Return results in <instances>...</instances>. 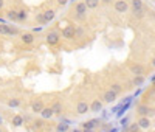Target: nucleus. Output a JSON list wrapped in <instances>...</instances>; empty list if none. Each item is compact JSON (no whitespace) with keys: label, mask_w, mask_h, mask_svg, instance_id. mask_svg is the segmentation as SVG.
<instances>
[{"label":"nucleus","mask_w":155,"mask_h":132,"mask_svg":"<svg viewBox=\"0 0 155 132\" xmlns=\"http://www.w3.org/2000/svg\"><path fill=\"white\" fill-rule=\"evenodd\" d=\"M59 41H61V34H59L58 31H50V33L47 34V44H48L50 47L58 45Z\"/></svg>","instance_id":"1"},{"label":"nucleus","mask_w":155,"mask_h":132,"mask_svg":"<svg viewBox=\"0 0 155 132\" xmlns=\"http://www.w3.org/2000/svg\"><path fill=\"white\" fill-rule=\"evenodd\" d=\"M61 37L67 39V41H71V39H74V26H73V25H67L65 28L62 30Z\"/></svg>","instance_id":"2"},{"label":"nucleus","mask_w":155,"mask_h":132,"mask_svg":"<svg viewBox=\"0 0 155 132\" xmlns=\"http://www.w3.org/2000/svg\"><path fill=\"white\" fill-rule=\"evenodd\" d=\"M76 17L79 19V20H82L84 17H85V14H87V6H85V3L84 2H79L76 5Z\"/></svg>","instance_id":"3"},{"label":"nucleus","mask_w":155,"mask_h":132,"mask_svg":"<svg viewBox=\"0 0 155 132\" xmlns=\"http://www.w3.org/2000/svg\"><path fill=\"white\" fill-rule=\"evenodd\" d=\"M137 110H138V113H140L141 117H152V115H153V109L149 107V106H144V104L138 106Z\"/></svg>","instance_id":"4"},{"label":"nucleus","mask_w":155,"mask_h":132,"mask_svg":"<svg viewBox=\"0 0 155 132\" xmlns=\"http://www.w3.org/2000/svg\"><path fill=\"white\" fill-rule=\"evenodd\" d=\"M127 9H129L127 0H116L115 2V11L116 12H126Z\"/></svg>","instance_id":"5"},{"label":"nucleus","mask_w":155,"mask_h":132,"mask_svg":"<svg viewBox=\"0 0 155 132\" xmlns=\"http://www.w3.org/2000/svg\"><path fill=\"white\" fill-rule=\"evenodd\" d=\"M138 126H140V129H149L150 127V124H152V121L149 120V117H141L140 120H138V123H137Z\"/></svg>","instance_id":"6"},{"label":"nucleus","mask_w":155,"mask_h":132,"mask_svg":"<svg viewBox=\"0 0 155 132\" xmlns=\"http://www.w3.org/2000/svg\"><path fill=\"white\" fill-rule=\"evenodd\" d=\"M42 16H44L45 23H48V22H51V20L56 17V11H54V9H47V11L42 12Z\"/></svg>","instance_id":"7"},{"label":"nucleus","mask_w":155,"mask_h":132,"mask_svg":"<svg viewBox=\"0 0 155 132\" xmlns=\"http://www.w3.org/2000/svg\"><path fill=\"white\" fill-rule=\"evenodd\" d=\"M116 95L115 92H112V90H107V92H104V95H102V100H104L106 103H113L115 100H116Z\"/></svg>","instance_id":"8"},{"label":"nucleus","mask_w":155,"mask_h":132,"mask_svg":"<svg viewBox=\"0 0 155 132\" xmlns=\"http://www.w3.org/2000/svg\"><path fill=\"white\" fill-rule=\"evenodd\" d=\"M20 39H22V42H23V44H27V45H30V44L34 42V36H33V33H22V34H20Z\"/></svg>","instance_id":"9"},{"label":"nucleus","mask_w":155,"mask_h":132,"mask_svg":"<svg viewBox=\"0 0 155 132\" xmlns=\"http://www.w3.org/2000/svg\"><path fill=\"white\" fill-rule=\"evenodd\" d=\"M76 112L81 113V115L87 113L88 112V104L85 101H79V103H78V106H76Z\"/></svg>","instance_id":"10"},{"label":"nucleus","mask_w":155,"mask_h":132,"mask_svg":"<svg viewBox=\"0 0 155 132\" xmlns=\"http://www.w3.org/2000/svg\"><path fill=\"white\" fill-rule=\"evenodd\" d=\"M31 109H33V112H36V113L41 112V110L44 109V103H42V100H36V101H33Z\"/></svg>","instance_id":"11"},{"label":"nucleus","mask_w":155,"mask_h":132,"mask_svg":"<svg viewBox=\"0 0 155 132\" xmlns=\"http://www.w3.org/2000/svg\"><path fill=\"white\" fill-rule=\"evenodd\" d=\"M101 109H102V103L99 100H95L92 104L88 106V110H92V112H99Z\"/></svg>","instance_id":"12"},{"label":"nucleus","mask_w":155,"mask_h":132,"mask_svg":"<svg viewBox=\"0 0 155 132\" xmlns=\"http://www.w3.org/2000/svg\"><path fill=\"white\" fill-rule=\"evenodd\" d=\"M130 72L134 75H143L144 73V67L140 65V64H134V65H130Z\"/></svg>","instance_id":"13"},{"label":"nucleus","mask_w":155,"mask_h":132,"mask_svg":"<svg viewBox=\"0 0 155 132\" xmlns=\"http://www.w3.org/2000/svg\"><path fill=\"white\" fill-rule=\"evenodd\" d=\"M39 113H41V115H42V118H45V120H48V118H51V117L54 115V113H53V110H51V107H44Z\"/></svg>","instance_id":"14"},{"label":"nucleus","mask_w":155,"mask_h":132,"mask_svg":"<svg viewBox=\"0 0 155 132\" xmlns=\"http://www.w3.org/2000/svg\"><path fill=\"white\" fill-rule=\"evenodd\" d=\"M130 5H132V9L137 11V9H143L144 5H143V0H130Z\"/></svg>","instance_id":"15"},{"label":"nucleus","mask_w":155,"mask_h":132,"mask_svg":"<svg viewBox=\"0 0 155 132\" xmlns=\"http://www.w3.org/2000/svg\"><path fill=\"white\" fill-rule=\"evenodd\" d=\"M85 6H87V9H95L98 5H99V0H85Z\"/></svg>","instance_id":"16"},{"label":"nucleus","mask_w":155,"mask_h":132,"mask_svg":"<svg viewBox=\"0 0 155 132\" xmlns=\"http://www.w3.org/2000/svg\"><path fill=\"white\" fill-rule=\"evenodd\" d=\"M27 19H28V11H27V9H20V11H17V20L23 22V20H27Z\"/></svg>","instance_id":"17"},{"label":"nucleus","mask_w":155,"mask_h":132,"mask_svg":"<svg viewBox=\"0 0 155 132\" xmlns=\"http://www.w3.org/2000/svg\"><path fill=\"white\" fill-rule=\"evenodd\" d=\"M51 110H53V113H54V115H59V113H62V104L56 101L53 106H51Z\"/></svg>","instance_id":"18"},{"label":"nucleus","mask_w":155,"mask_h":132,"mask_svg":"<svg viewBox=\"0 0 155 132\" xmlns=\"http://www.w3.org/2000/svg\"><path fill=\"white\" fill-rule=\"evenodd\" d=\"M96 123H98V120H90V121L82 123V127H84V129H88V130H92V129L96 126Z\"/></svg>","instance_id":"19"},{"label":"nucleus","mask_w":155,"mask_h":132,"mask_svg":"<svg viewBox=\"0 0 155 132\" xmlns=\"http://www.w3.org/2000/svg\"><path fill=\"white\" fill-rule=\"evenodd\" d=\"M12 124H14L16 127L22 126V124H23V117H22V115H16L14 118H12Z\"/></svg>","instance_id":"20"},{"label":"nucleus","mask_w":155,"mask_h":132,"mask_svg":"<svg viewBox=\"0 0 155 132\" xmlns=\"http://www.w3.org/2000/svg\"><path fill=\"white\" fill-rule=\"evenodd\" d=\"M144 83V76L143 75H135L134 78V86H141Z\"/></svg>","instance_id":"21"},{"label":"nucleus","mask_w":155,"mask_h":132,"mask_svg":"<svg viewBox=\"0 0 155 132\" xmlns=\"http://www.w3.org/2000/svg\"><path fill=\"white\" fill-rule=\"evenodd\" d=\"M6 17H8V20H17V11L9 9V11L6 12Z\"/></svg>","instance_id":"22"},{"label":"nucleus","mask_w":155,"mask_h":132,"mask_svg":"<svg viewBox=\"0 0 155 132\" xmlns=\"http://www.w3.org/2000/svg\"><path fill=\"white\" fill-rule=\"evenodd\" d=\"M8 106H9V107H19V106H20V100L19 98H11L8 101Z\"/></svg>","instance_id":"23"},{"label":"nucleus","mask_w":155,"mask_h":132,"mask_svg":"<svg viewBox=\"0 0 155 132\" xmlns=\"http://www.w3.org/2000/svg\"><path fill=\"white\" fill-rule=\"evenodd\" d=\"M85 31L84 28H81V26H74V37H84Z\"/></svg>","instance_id":"24"},{"label":"nucleus","mask_w":155,"mask_h":132,"mask_svg":"<svg viewBox=\"0 0 155 132\" xmlns=\"http://www.w3.org/2000/svg\"><path fill=\"white\" fill-rule=\"evenodd\" d=\"M110 90H112V92H115V93L118 95V93H121V92H123V87H121L120 84H112Z\"/></svg>","instance_id":"25"},{"label":"nucleus","mask_w":155,"mask_h":132,"mask_svg":"<svg viewBox=\"0 0 155 132\" xmlns=\"http://www.w3.org/2000/svg\"><path fill=\"white\" fill-rule=\"evenodd\" d=\"M68 130V124L67 123H59L58 124V132H67Z\"/></svg>","instance_id":"26"},{"label":"nucleus","mask_w":155,"mask_h":132,"mask_svg":"<svg viewBox=\"0 0 155 132\" xmlns=\"http://www.w3.org/2000/svg\"><path fill=\"white\" fill-rule=\"evenodd\" d=\"M0 34H9V25H0Z\"/></svg>","instance_id":"27"},{"label":"nucleus","mask_w":155,"mask_h":132,"mask_svg":"<svg viewBox=\"0 0 155 132\" xmlns=\"http://www.w3.org/2000/svg\"><path fill=\"white\" fill-rule=\"evenodd\" d=\"M134 16L137 17V19H141L144 16V8L143 9H137V11H134Z\"/></svg>","instance_id":"28"},{"label":"nucleus","mask_w":155,"mask_h":132,"mask_svg":"<svg viewBox=\"0 0 155 132\" xmlns=\"http://www.w3.org/2000/svg\"><path fill=\"white\" fill-rule=\"evenodd\" d=\"M33 124H34L36 129H41V127H44V120H34Z\"/></svg>","instance_id":"29"},{"label":"nucleus","mask_w":155,"mask_h":132,"mask_svg":"<svg viewBox=\"0 0 155 132\" xmlns=\"http://www.w3.org/2000/svg\"><path fill=\"white\" fill-rule=\"evenodd\" d=\"M129 132H140V126L137 123L130 124V126H129Z\"/></svg>","instance_id":"30"},{"label":"nucleus","mask_w":155,"mask_h":132,"mask_svg":"<svg viewBox=\"0 0 155 132\" xmlns=\"http://www.w3.org/2000/svg\"><path fill=\"white\" fill-rule=\"evenodd\" d=\"M36 20H37L39 23H45V20H44V16H42V12H39V14L36 16Z\"/></svg>","instance_id":"31"},{"label":"nucleus","mask_w":155,"mask_h":132,"mask_svg":"<svg viewBox=\"0 0 155 132\" xmlns=\"http://www.w3.org/2000/svg\"><path fill=\"white\" fill-rule=\"evenodd\" d=\"M9 34H19V30L16 28V26H11L9 25Z\"/></svg>","instance_id":"32"},{"label":"nucleus","mask_w":155,"mask_h":132,"mask_svg":"<svg viewBox=\"0 0 155 132\" xmlns=\"http://www.w3.org/2000/svg\"><path fill=\"white\" fill-rule=\"evenodd\" d=\"M67 2H68V0H58V5L59 6H64V5H67Z\"/></svg>","instance_id":"33"},{"label":"nucleus","mask_w":155,"mask_h":132,"mask_svg":"<svg viewBox=\"0 0 155 132\" xmlns=\"http://www.w3.org/2000/svg\"><path fill=\"white\" fill-rule=\"evenodd\" d=\"M102 3H106V5H109V3H112V0H101Z\"/></svg>","instance_id":"34"},{"label":"nucleus","mask_w":155,"mask_h":132,"mask_svg":"<svg viewBox=\"0 0 155 132\" xmlns=\"http://www.w3.org/2000/svg\"><path fill=\"white\" fill-rule=\"evenodd\" d=\"M3 3H5V2H3V0H0V9H2V8H3Z\"/></svg>","instance_id":"35"},{"label":"nucleus","mask_w":155,"mask_h":132,"mask_svg":"<svg viewBox=\"0 0 155 132\" xmlns=\"http://www.w3.org/2000/svg\"><path fill=\"white\" fill-rule=\"evenodd\" d=\"M73 132H81V130H79V129H74V130H73Z\"/></svg>","instance_id":"36"},{"label":"nucleus","mask_w":155,"mask_h":132,"mask_svg":"<svg viewBox=\"0 0 155 132\" xmlns=\"http://www.w3.org/2000/svg\"><path fill=\"white\" fill-rule=\"evenodd\" d=\"M85 132H92V130H88V129H85Z\"/></svg>","instance_id":"37"}]
</instances>
